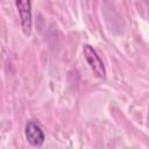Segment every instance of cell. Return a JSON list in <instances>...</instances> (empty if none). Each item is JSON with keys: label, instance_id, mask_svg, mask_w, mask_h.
<instances>
[{"label": "cell", "instance_id": "obj_1", "mask_svg": "<svg viewBox=\"0 0 149 149\" xmlns=\"http://www.w3.org/2000/svg\"><path fill=\"white\" fill-rule=\"evenodd\" d=\"M83 52H84V57H85L87 64L90 65L91 70L93 71V73L98 78L105 79L106 78V69L104 66V63H102L100 56L97 54L95 49L93 47H91L90 44H85L83 48Z\"/></svg>", "mask_w": 149, "mask_h": 149}, {"label": "cell", "instance_id": "obj_2", "mask_svg": "<svg viewBox=\"0 0 149 149\" xmlns=\"http://www.w3.org/2000/svg\"><path fill=\"white\" fill-rule=\"evenodd\" d=\"M15 5L17 7V10L20 13L21 17V24H22V30L26 36H29L31 34V26H33V20H31V3L30 1H15Z\"/></svg>", "mask_w": 149, "mask_h": 149}, {"label": "cell", "instance_id": "obj_3", "mask_svg": "<svg viewBox=\"0 0 149 149\" xmlns=\"http://www.w3.org/2000/svg\"><path fill=\"white\" fill-rule=\"evenodd\" d=\"M26 137L28 142L35 147H40L44 142V133L42 132L41 127L33 121L26 125Z\"/></svg>", "mask_w": 149, "mask_h": 149}]
</instances>
